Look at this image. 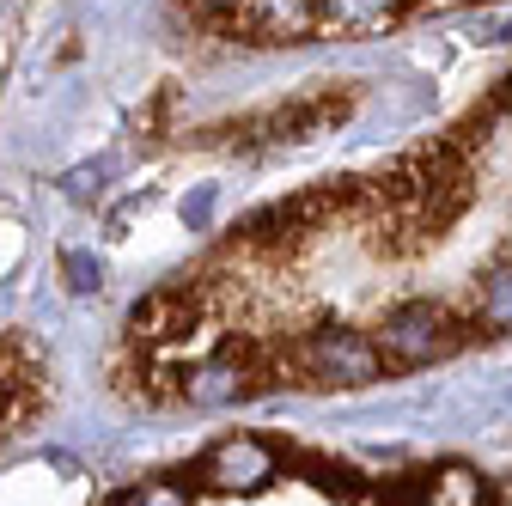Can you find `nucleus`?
I'll return each mask as SVG.
<instances>
[{
	"label": "nucleus",
	"mask_w": 512,
	"mask_h": 506,
	"mask_svg": "<svg viewBox=\"0 0 512 506\" xmlns=\"http://www.w3.org/2000/svg\"><path fill=\"white\" fill-rule=\"evenodd\" d=\"M464 342H470V324H458L452 311L433 305V299L397 305L391 318L378 324V336H372V348H378L384 366H421V360H439V354H452Z\"/></svg>",
	"instance_id": "obj_1"
},
{
	"label": "nucleus",
	"mask_w": 512,
	"mask_h": 506,
	"mask_svg": "<svg viewBox=\"0 0 512 506\" xmlns=\"http://www.w3.org/2000/svg\"><path fill=\"white\" fill-rule=\"evenodd\" d=\"M49 409V366L25 336H0V446Z\"/></svg>",
	"instance_id": "obj_2"
},
{
	"label": "nucleus",
	"mask_w": 512,
	"mask_h": 506,
	"mask_svg": "<svg viewBox=\"0 0 512 506\" xmlns=\"http://www.w3.org/2000/svg\"><path fill=\"white\" fill-rule=\"evenodd\" d=\"M348 110H354V86H324V92H305V98H293V104L263 110L256 122H238L232 135H244V147H250V141H311L317 129L342 122Z\"/></svg>",
	"instance_id": "obj_3"
},
{
	"label": "nucleus",
	"mask_w": 512,
	"mask_h": 506,
	"mask_svg": "<svg viewBox=\"0 0 512 506\" xmlns=\"http://www.w3.org/2000/svg\"><path fill=\"white\" fill-rule=\"evenodd\" d=\"M397 19V0H317V31H378Z\"/></svg>",
	"instance_id": "obj_4"
},
{
	"label": "nucleus",
	"mask_w": 512,
	"mask_h": 506,
	"mask_svg": "<svg viewBox=\"0 0 512 506\" xmlns=\"http://www.w3.org/2000/svg\"><path fill=\"white\" fill-rule=\"evenodd\" d=\"M476 330H512V257H500L482 281V311H476Z\"/></svg>",
	"instance_id": "obj_5"
},
{
	"label": "nucleus",
	"mask_w": 512,
	"mask_h": 506,
	"mask_svg": "<svg viewBox=\"0 0 512 506\" xmlns=\"http://www.w3.org/2000/svg\"><path fill=\"white\" fill-rule=\"evenodd\" d=\"M116 171V159H98V165H80V171H68V177H61V189H68V196L74 202H92L98 196V189H104V177Z\"/></svg>",
	"instance_id": "obj_6"
},
{
	"label": "nucleus",
	"mask_w": 512,
	"mask_h": 506,
	"mask_svg": "<svg viewBox=\"0 0 512 506\" xmlns=\"http://www.w3.org/2000/svg\"><path fill=\"white\" fill-rule=\"evenodd\" d=\"M61 275H68V293H98V263L86 250H68V257H61Z\"/></svg>",
	"instance_id": "obj_7"
},
{
	"label": "nucleus",
	"mask_w": 512,
	"mask_h": 506,
	"mask_svg": "<svg viewBox=\"0 0 512 506\" xmlns=\"http://www.w3.org/2000/svg\"><path fill=\"white\" fill-rule=\"evenodd\" d=\"M196 7H202V13L214 19V13H238V7H244V0H196Z\"/></svg>",
	"instance_id": "obj_8"
},
{
	"label": "nucleus",
	"mask_w": 512,
	"mask_h": 506,
	"mask_svg": "<svg viewBox=\"0 0 512 506\" xmlns=\"http://www.w3.org/2000/svg\"><path fill=\"white\" fill-rule=\"evenodd\" d=\"M482 31H488V37H506V43H512V19H500V25H482Z\"/></svg>",
	"instance_id": "obj_9"
}]
</instances>
